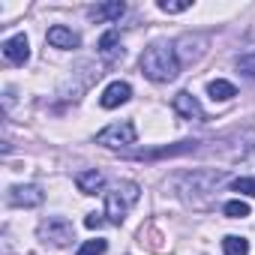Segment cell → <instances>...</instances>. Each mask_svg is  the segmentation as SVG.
I'll return each instance as SVG.
<instances>
[{
	"mask_svg": "<svg viewBox=\"0 0 255 255\" xmlns=\"http://www.w3.org/2000/svg\"><path fill=\"white\" fill-rule=\"evenodd\" d=\"M141 72H144V78H150V81H156V84L174 81L177 72H180V60H177L174 45H168V42H153V45H147L144 54H141Z\"/></svg>",
	"mask_w": 255,
	"mask_h": 255,
	"instance_id": "cell-1",
	"label": "cell"
},
{
	"mask_svg": "<svg viewBox=\"0 0 255 255\" xmlns=\"http://www.w3.org/2000/svg\"><path fill=\"white\" fill-rule=\"evenodd\" d=\"M138 183H132V180H123V183H114L108 192H105V216H108V222H114V225H120L123 219H126V213H129V207L138 201Z\"/></svg>",
	"mask_w": 255,
	"mask_h": 255,
	"instance_id": "cell-2",
	"label": "cell"
},
{
	"mask_svg": "<svg viewBox=\"0 0 255 255\" xmlns=\"http://www.w3.org/2000/svg\"><path fill=\"white\" fill-rule=\"evenodd\" d=\"M36 234H39L42 243H51V246H69V243L75 240V228H72V222L63 219V216H48V219H42Z\"/></svg>",
	"mask_w": 255,
	"mask_h": 255,
	"instance_id": "cell-3",
	"label": "cell"
},
{
	"mask_svg": "<svg viewBox=\"0 0 255 255\" xmlns=\"http://www.w3.org/2000/svg\"><path fill=\"white\" fill-rule=\"evenodd\" d=\"M135 138H138L135 123L132 120H117V123H108L96 135V144H102V147H129V144H135Z\"/></svg>",
	"mask_w": 255,
	"mask_h": 255,
	"instance_id": "cell-4",
	"label": "cell"
},
{
	"mask_svg": "<svg viewBox=\"0 0 255 255\" xmlns=\"http://www.w3.org/2000/svg\"><path fill=\"white\" fill-rule=\"evenodd\" d=\"M207 48V36L204 33H183L177 42H174V51H177V60L180 63H195Z\"/></svg>",
	"mask_w": 255,
	"mask_h": 255,
	"instance_id": "cell-5",
	"label": "cell"
},
{
	"mask_svg": "<svg viewBox=\"0 0 255 255\" xmlns=\"http://www.w3.org/2000/svg\"><path fill=\"white\" fill-rule=\"evenodd\" d=\"M6 198H9L12 207H39V204L45 201V192H42L39 186L27 183V186H12Z\"/></svg>",
	"mask_w": 255,
	"mask_h": 255,
	"instance_id": "cell-6",
	"label": "cell"
},
{
	"mask_svg": "<svg viewBox=\"0 0 255 255\" xmlns=\"http://www.w3.org/2000/svg\"><path fill=\"white\" fill-rule=\"evenodd\" d=\"M171 108H174L183 120H204V108H201V102H198L189 90H180V93L171 99Z\"/></svg>",
	"mask_w": 255,
	"mask_h": 255,
	"instance_id": "cell-7",
	"label": "cell"
},
{
	"mask_svg": "<svg viewBox=\"0 0 255 255\" xmlns=\"http://www.w3.org/2000/svg\"><path fill=\"white\" fill-rule=\"evenodd\" d=\"M3 57H6L9 63H18V66H24V63L30 60V42H27V36H24V33H15V36H9V39L3 42Z\"/></svg>",
	"mask_w": 255,
	"mask_h": 255,
	"instance_id": "cell-8",
	"label": "cell"
},
{
	"mask_svg": "<svg viewBox=\"0 0 255 255\" xmlns=\"http://www.w3.org/2000/svg\"><path fill=\"white\" fill-rule=\"evenodd\" d=\"M129 96H132V87L126 84V81H111V84L102 90L99 105H102V108H117V105H123V102H129Z\"/></svg>",
	"mask_w": 255,
	"mask_h": 255,
	"instance_id": "cell-9",
	"label": "cell"
},
{
	"mask_svg": "<svg viewBox=\"0 0 255 255\" xmlns=\"http://www.w3.org/2000/svg\"><path fill=\"white\" fill-rule=\"evenodd\" d=\"M99 57L111 66V63H117L120 57H123V48H120V33L117 30H108V33H102V39H99Z\"/></svg>",
	"mask_w": 255,
	"mask_h": 255,
	"instance_id": "cell-10",
	"label": "cell"
},
{
	"mask_svg": "<svg viewBox=\"0 0 255 255\" xmlns=\"http://www.w3.org/2000/svg\"><path fill=\"white\" fill-rule=\"evenodd\" d=\"M75 186H78V192H84V195H96V192L105 186V174L96 171V168L78 171V174H75Z\"/></svg>",
	"mask_w": 255,
	"mask_h": 255,
	"instance_id": "cell-11",
	"label": "cell"
},
{
	"mask_svg": "<svg viewBox=\"0 0 255 255\" xmlns=\"http://www.w3.org/2000/svg\"><path fill=\"white\" fill-rule=\"evenodd\" d=\"M48 45H54V48H78L81 39H78V33H72L69 27L54 24V27L48 30Z\"/></svg>",
	"mask_w": 255,
	"mask_h": 255,
	"instance_id": "cell-12",
	"label": "cell"
},
{
	"mask_svg": "<svg viewBox=\"0 0 255 255\" xmlns=\"http://www.w3.org/2000/svg\"><path fill=\"white\" fill-rule=\"evenodd\" d=\"M123 12H126V6L120 3V0H114V3H99V6H93V9H90V18H93L96 24H105V21H117Z\"/></svg>",
	"mask_w": 255,
	"mask_h": 255,
	"instance_id": "cell-13",
	"label": "cell"
},
{
	"mask_svg": "<svg viewBox=\"0 0 255 255\" xmlns=\"http://www.w3.org/2000/svg\"><path fill=\"white\" fill-rule=\"evenodd\" d=\"M198 141H180L174 147H162V150H141V153H132L135 159H159V156H180V153H192Z\"/></svg>",
	"mask_w": 255,
	"mask_h": 255,
	"instance_id": "cell-14",
	"label": "cell"
},
{
	"mask_svg": "<svg viewBox=\"0 0 255 255\" xmlns=\"http://www.w3.org/2000/svg\"><path fill=\"white\" fill-rule=\"evenodd\" d=\"M207 93H210L213 102H228V99L237 96V87H234L231 81H225V78H216V81L207 84Z\"/></svg>",
	"mask_w": 255,
	"mask_h": 255,
	"instance_id": "cell-15",
	"label": "cell"
},
{
	"mask_svg": "<svg viewBox=\"0 0 255 255\" xmlns=\"http://www.w3.org/2000/svg\"><path fill=\"white\" fill-rule=\"evenodd\" d=\"M222 252L225 255H249V240L246 237H237V234H228L222 240Z\"/></svg>",
	"mask_w": 255,
	"mask_h": 255,
	"instance_id": "cell-16",
	"label": "cell"
},
{
	"mask_svg": "<svg viewBox=\"0 0 255 255\" xmlns=\"http://www.w3.org/2000/svg\"><path fill=\"white\" fill-rule=\"evenodd\" d=\"M225 216L228 219H243V216H249V204L240 201V198H234V201L225 204Z\"/></svg>",
	"mask_w": 255,
	"mask_h": 255,
	"instance_id": "cell-17",
	"label": "cell"
},
{
	"mask_svg": "<svg viewBox=\"0 0 255 255\" xmlns=\"http://www.w3.org/2000/svg\"><path fill=\"white\" fill-rule=\"evenodd\" d=\"M237 72H243L246 78H255V51H246L237 57Z\"/></svg>",
	"mask_w": 255,
	"mask_h": 255,
	"instance_id": "cell-18",
	"label": "cell"
},
{
	"mask_svg": "<svg viewBox=\"0 0 255 255\" xmlns=\"http://www.w3.org/2000/svg\"><path fill=\"white\" fill-rule=\"evenodd\" d=\"M159 9L168 12V15H177V12L189 9V0H159Z\"/></svg>",
	"mask_w": 255,
	"mask_h": 255,
	"instance_id": "cell-19",
	"label": "cell"
},
{
	"mask_svg": "<svg viewBox=\"0 0 255 255\" xmlns=\"http://www.w3.org/2000/svg\"><path fill=\"white\" fill-rule=\"evenodd\" d=\"M105 249H108L105 240H87V243L78 249V255H105Z\"/></svg>",
	"mask_w": 255,
	"mask_h": 255,
	"instance_id": "cell-20",
	"label": "cell"
},
{
	"mask_svg": "<svg viewBox=\"0 0 255 255\" xmlns=\"http://www.w3.org/2000/svg\"><path fill=\"white\" fill-rule=\"evenodd\" d=\"M234 192H243V195L255 198V177H237L234 180Z\"/></svg>",
	"mask_w": 255,
	"mask_h": 255,
	"instance_id": "cell-21",
	"label": "cell"
},
{
	"mask_svg": "<svg viewBox=\"0 0 255 255\" xmlns=\"http://www.w3.org/2000/svg\"><path fill=\"white\" fill-rule=\"evenodd\" d=\"M102 222H105V219H102V216H96V213H90V216L84 219V225H87V228H102Z\"/></svg>",
	"mask_w": 255,
	"mask_h": 255,
	"instance_id": "cell-22",
	"label": "cell"
}]
</instances>
